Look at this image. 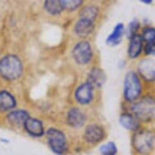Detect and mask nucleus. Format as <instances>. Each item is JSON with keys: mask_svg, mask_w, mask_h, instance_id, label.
<instances>
[{"mask_svg": "<svg viewBox=\"0 0 155 155\" xmlns=\"http://www.w3.org/2000/svg\"><path fill=\"white\" fill-rule=\"evenodd\" d=\"M138 72L148 82L155 81V62L151 59H143L138 65Z\"/></svg>", "mask_w": 155, "mask_h": 155, "instance_id": "9", "label": "nucleus"}, {"mask_svg": "<svg viewBox=\"0 0 155 155\" xmlns=\"http://www.w3.org/2000/svg\"><path fill=\"white\" fill-rule=\"evenodd\" d=\"M143 43L144 41L140 35H136L130 39L129 45L127 48V54L130 59H137L138 58L143 51Z\"/></svg>", "mask_w": 155, "mask_h": 155, "instance_id": "12", "label": "nucleus"}, {"mask_svg": "<svg viewBox=\"0 0 155 155\" xmlns=\"http://www.w3.org/2000/svg\"><path fill=\"white\" fill-rule=\"evenodd\" d=\"M144 51L147 55H155V42L145 43Z\"/></svg>", "mask_w": 155, "mask_h": 155, "instance_id": "25", "label": "nucleus"}, {"mask_svg": "<svg viewBox=\"0 0 155 155\" xmlns=\"http://www.w3.org/2000/svg\"><path fill=\"white\" fill-rule=\"evenodd\" d=\"M23 72L21 59L14 54H8L0 59V76L8 81L18 79Z\"/></svg>", "mask_w": 155, "mask_h": 155, "instance_id": "2", "label": "nucleus"}, {"mask_svg": "<svg viewBox=\"0 0 155 155\" xmlns=\"http://www.w3.org/2000/svg\"><path fill=\"white\" fill-rule=\"evenodd\" d=\"M63 9L67 11H74L82 4L81 0H60Z\"/></svg>", "mask_w": 155, "mask_h": 155, "instance_id": "24", "label": "nucleus"}, {"mask_svg": "<svg viewBox=\"0 0 155 155\" xmlns=\"http://www.w3.org/2000/svg\"><path fill=\"white\" fill-rule=\"evenodd\" d=\"M132 115L139 122L155 121V97L145 96L132 106Z\"/></svg>", "mask_w": 155, "mask_h": 155, "instance_id": "1", "label": "nucleus"}, {"mask_svg": "<svg viewBox=\"0 0 155 155\" xmlns=\"http://www.w3.org/2000/svg\"><path fill=\"white\" fill-rule=\"evenodd\" d=\"M94 87L88 82L81 84L75 93V97L78 103L81 105L90 103L94 97Z\"/></svg>", "mask_w": 155, "mask_h": 155, "instance_id": "8", "label": "nucleus"}, {"mask_svg": "<svg viewBox=\"0 0 155 155\" xmlns=\"http://www.w3.org/2000/svg\"><path fill=\"white\" fill-rule=\"evenodd\" d=\"M120 123L123 127L130 131L137 132L140 127V122L129 113H124L120 115Z\"/></svg>", "mask_w": 155, "mask_h": 155, "instance_id": "17", "label": "nucleus"}, {"mask_svg": "<svg viewBox=\"0 0 155 155\" xmlns=\"http://www.w3.org/2000/svg\"><path fill=\"white\" fill-rule=\"evenodd\" d=\"M45 10L51 15H59L64 11L60 0H47L44 3Z\"/></svg>", "mask_w": 155, "mask_h": 155, "instance_id": "20", "label": "nucleus"}, {"mask_svg": "<svg viewBox=\"0 0 155 155\" xmlns=\"http://www.w3.org/2000/svg\"><path fill=\"white\" fill-rule=\"evenodd\" d=\"M24 127L26 132L33 137H41L45 133V130L41 121L35 118H28L26 120Z\"/></svg>", "mask_w": 155, "mask_h": 155, "instance_id": "11", "label": "nucleus"}, {"mask_svg": "<svg viewBox=\"0 0 155 155\" xmlns=\"http://www.w3.org/2000/svg\"><path fill=\"white\" fill-rule=\"evenodd\" d=\"M30 117L26 110H13L8 114V120L11 124L14 126H22L25 125L26 120Z\"/></svg>", "mask_w": 155, "mask_h": 155, "instance_id": "15", "label": "nucleus"}, {"mask_svg": "<svg viewBox=\"0 0 155 155\" xmlns=\"http://www.w3.org/2000/svg\"><path fill=\"white\" fill-rule=\"evenodd\" d=\"M142 3H145V4H148V5H150L151 3H153L152 0H142V1H140Z\"/></svg>", "mask_w": 155, "mask_h": 155, "instance_id": "26", "label": "nucleus"}, {"mask_svg": "<svg viewBox=\"0 0 155 155\" xmlns=\"http://www.w3.org/2000/svg\"><path fill=\"white\" fill-rule=\"evenodd\" d=\"M46 136L49 146L54 153L63 155L68 151V140L64 132L60 130L51 127L46 131Z\"/></svg>", "mask_w": 155, "mask_h": 155, "instance_id": "5", "label": "nucleus"}, {"mask_svg": "<svg viewBox=\"0 0 155 155\" xmlns=\"http://www.w3.org/2000/svg\"><path fill=\"white\" fill-rule=\"evenodd\" d=\"M100 153L102 155H116L118 153L117 146L114 142L110 141L101 146Z\"/></svg>", "mask_w": 155, "mask_h": 155, "instance_id": "21", "label": "nucleus"}, {"mask_svg": "<svg viewBox=\"0 0 155 155\" xmlns=\"http://www.w3.org/2000/svg\"><path fill=\"white\" fill-rule=\"evenodd\" d=\"M16 105L15 97L8 91H0V110L7 111L13 109Z\"/></svg>", "mask_w": 155, "mask_h": 155, "instance_id": "18", "label": "nucleus"}, {"mask_svg": "<svg viewBox=\"0 0 155 155\" xmlns=\"http://www.w3.org/2000/svg\"><path fill=\"white\" fill-rule=\"evenodd\" d=\"M94 22L83 20V19H80L79 21L76 22L75 28H74V31L76 35L81 38H84L89 35L94 31Z\"/></svg>", "mask_w": 155, "mask_h": 155, "instance_id": "14", "label": "nucleus"}, {"mask_svg": "<svg viewBox=\"0 0 155 155\" xmlns=\"http://www.w3.org/2000/svg\"><path fill=\"white\" fill-rule=\"evenodd\" d=\"M140 28V23L137 19L132 20L127 26V30H126V35H127V38H132L136 35H137V32Z\"/></svg>", "mask_w": 155, "mask_h": 155, "instance_id": "22", "label": "nucleus"}, {"mask_svg": "<svg viewBox=\"0 0 155 155\" xmlns=\"http://www.w3.org/2000/svg\"><path fill=\"white\" fill-rule=\"evenodd\" d=\"M72 57L80 65L89 64L93 57V51L89 41H82L76 44L72 50Z\"/></svg>", "mask_w": 155, "mask_h": 155, "instance_id": "6", "label": "nucleus"}, {"mask_svg": "<svg viewBox=\"0 0 155 155\" xmlns=\"http://www.w3.org/2000/svg\"><path fill=\"white\" fill-rule=\"evenodd\" d=\"M142 92V85L139 76L134 71H128L124 81V97L128 102L139 98Z\"/></svg>", "mask_w": 155, "mask_h": 155, "instance_id": "4", "label": "nucleus"}, {"mask_svg": "<svg viewBox=\"0 0 155 155\" xmlns=\"http://www.w3.org/2000/svg\"><path fill=\"white\" fill-rule=\"evenodd\" d=\"M125 33L124 25L122 23L117 24L114 28L112 33L107 38V43L109 46H117L122 41L123 36Z\"/></svg>", "mask_w": 155, "mask_h": 155, "instance_id": "16", "label": "nucleus"}, {"mask_svg": "<svg viewBox=\"0 0 155 155\" xmlns=\"http://www.w3.org/2000/svg\"><path fill=\"white\" fill-rule=\"evenodd\" d=\"M86 120L85 114L76 107L69 110L67 114V121L71 127L74 128H80L84 124Z\"/></svg>", "mask_w": 155, "mask_h": 155, "instance_id": "10", "label": "nucleus"}, {"mask_svg": "<svg viewBox=\"0 0 155 155\" xmlns=\"http://www.w3.org/2000/svg\"><path fill=\"white\" fill-rule=\"evenodd\" d=\"M98 8L95 5H87L80 12V19L94 22L98 15Z\"/></svg>", "mask_w": 155, "mask_h": 155, "instance_id": "19", "label": "nucleus"}, {"mask_svg": "<svg viewBox=\"0 0 155 155\" xmlns=\"http://www.w3.org/2000/svg\"><path fill=\"white\" fill-rule=\"evenodd\" d=\"M107 76L104 71L98 68H94L89 71L88 75V83L90 84L92 86L100 88L102 87L106 82Z\"/></svg>", "mask_w": 155, "mask_h": 155, "instance_id": "13", "label": "nucleus"}, {"mask_svg": "<svg viewBox=\"0 0 155 155\" xmlns=\"http://www.w3.org/2000/svg\"><path fill=\"white\" fill-rule=\"evenodd\" d=\"M141 38L143 41H145V43L155 42V28L146 27L144 28Z\"/></svg>", "mask_w": 155, "mask_h": 155, "instance_id": "23", "label": "nucleus"}, {"mask_svg": "<svg viewBox=\"0 0 155 155\" xmlns=\"http://www.w3.org/2000/svg\"><path fill=\"white\" fill-rule=\"evenodd\" d=\"M106 132L103 127L97 124H89L85 128L84 138L85 141L91 145H95L105 138Z\"/></svg>", "mask_w": 155, "mask_h": 155, "instance_id": "7", "label": "nucleus"}, {"mask_svg": "<svg viewBox=\"0 0 155 155\" xmlns=\"http://www.w3.org/2000/svg\"><path fill=\"white\" fill-rule=\"evenodd\" d=\"M132 146L141 155H149L153 150L155 135L150 130H138L132 137Z\"/></svg>", "mask_w": 155, "mask_h": 155, "instance_id": "3", "label": "nucleus"}]
</instances>
